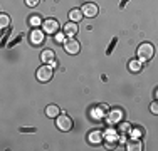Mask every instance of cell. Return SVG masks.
Here are the masks:
<instances>
[{
    "label": "cell",
    "instance_id": "6da1fadb",
    "mask_svg": "<svg viewBox=\"0 0 158 151\" xmlns=\"http://www.w3.org/2000/svg\"><path fill=\"white\" fill-rule=\"evenodd\" d=\"M136 54H138V57H140L141 62L143 60L148 62V60L153 59V55H155V47H153V44H150V42H143L140 47H138Z\"/></svg>",
    "mask_w": 158,
    "mask_h": 151
},
{
    "label": "cell",
    "instance_id": "7a4b0ae2",
    "mask_svg": "<svg viewBox=\"0 0 158 151\" xmlns=\"http://www.w3.org/2000/svg\"><path fill=\"white\" fill-rule=\"evenodd\" d=\"M37 81L40 82H49L52 79V76H54V67L51 66V64H44L42 67H39L37 69Z\"/></svg>",
    "mask_w": 158,
    "mask_h": 151
},
{
    "label": "cell",
    "instance_id": "3957f363",
    "mask_svg": "<svg viewBox=\"0 0 158 151\" xmlns=\"http://www.w3.org/2000/svg\"><path fill=\"white\" fill-rule=\"evenodd\" d=\"M56 124H57V128L61 131H71L73 126H74L73 119H71L67 114H59L57 118H56Z\"/></svg>",
    "mask_w": 158,
    "mask_h": 151
},
{
    "label": "cell",
    "instance_id": "277c9868",
    "mask_svg": "<svg viewBox=\"0 0 158 151\" xmlns=\"http://www.w3.org/2000/svg\"><path fill=\"white\" fill-rule=\"evenodd\" d=\"M42 27H44V32L46 34L56 35V34L59 32V22L56 20V18H47V20H44Z\"/></svg>",
    "mask_w": 158,
    "mask_h": 151
},
{
    "label": "cell",
    "instance_id": "5b68a950",
    "mask_svg": "<svg viewBox=\"0 0 158 151\" xmlns=\"http://www.w3.org/2000/svg\"><path fill=\"white\" fill-rule=\"evenodd\" d=\"M64 51H66L67 54H71V55H76V54H79V51H81V45H79V42L76 39L71 37L69 40L64 42Z\"/></svg>",
    "mask_w": 158,
    "mask_h": 151
},
{
    "label": "cell",
    "instance_id": "8992f818",
    "mask_svg": "<svg viewBox=\"0 0 158 151\" xmlns=\"http://www.w3.org/2000/svg\"><path fill=\"white\" fill-rule=\"evenodd\" d=\"M29 39H31V44L32 45H42L44 44V30H39V29L31 30Z\"/></svg>",
    "mask_w": 158,
    "mask_h": 151
},
{
    "label": "cell",
    "instance_id": "52a82bcc",
    "mask_svg": "<svg viewBox=\"0 0 158 151\" xmlns=\"http://www.w3.org/2000/svg\"><path fill=\"white\" fill-rule=\"evenodd\" d=\"M104 138H106V136H104V133L99 129H94L88 134V141L91 143V145H101V143L104 141Z\"/></svg>",
    "mask_w": 158,
    "mask_h": 151
},
{
    "label": "cell",
    "instance_id": "ba28073f",
    "mask_svg": "<svg viewBox=\"0 0 158 151\" xmlns=\"http://www.w3.org/2000/svg\"><path fill=\"white\" fill-rule=\"evenodd\" d=\"M81 10H82V14H84V17H96L98 12H99L96 3H84Z\"/></svg>",
    "mask_w": 158,
    "mask_h": 151
},
{
    "label": "cell",
    "instance_id": "9c48e42d",
    "mask_svg": "<svg viewBox=\"0 0 158 151\" xmlns=\"http://www.w3.org/2000/svg\"><path fill=\"white\" fill-rule=\"evenodd\" d=\"M126 149L128 151H140V149H143L141 139L140 138H131L130 141L126 143Z\"/></svg>",
    "mask_w": 158,
    "mask_h": 151
},
{
    "label": "cell",
    "instance_id": "30bf717a",
    "mask_svg": "<svg viewBox=\"0 0 158 151\" xmlns=\"http://www.w3.org/2000/svg\"><path fill=\"white\" fill-rule=\"evenodd\" d=\"M121 119H123V111L121 109H113V111L110 112V116H108V123L110 124L119 123Z\"/></svg>",
    "mask_w": 158,
    "mask_h": 151
},
{
    "label": "cell",
    "instance_id": "8fae6325",
    "mask_svg": "<svg viewBox=\"0 0 158 151\" xmlns=\"http://www.w3.org/2000/svg\"><path fill=\"white\" fill-rule=\"evenodd\" d=\"M62 32L66 34L67 37H74L77 34V22H69V24H66Z\"/></svg>",
    "mask_w": 158,
    "mask_h": 151
},
{
    "label": "cell",
    "instance_id": "7c38bea8",
    "mask_svg": "<svg viewBox=\"0 0 158 151\" xmlns=\"http://www.w3.org/2000/svg\"><path fill=\"white\" fill-rule=\"evenodd\" d=\"M40 59H42V62H46V64H51L52 60H56V54H54V51H51V49H46V51L40 54Z\"/></svg>",
    "mask_w": 158,
    "mask_h": 151
},
{
    "label": "cell",
    "instance_id": "4fadbf2b",
    "mask_svg": "<svg viewBox=\"0 0 158 151\" xmlns=\"http://www.w3.org/2000/svg\"><path fill=\"white\" fill-rule=\"evenodd\" d=\"M46 114L49 116V118H57V116L61 114V109H59V106H56V104H49L46 108Z\"/></svg>",
    "mask_w": 158,
    "mask_h": 151
},
{
    "label": "cell",
    "instance_id": "5bb4252c",
    "mask_svg": "<svg viewBox=\"0 0 158 151\" xmlns=\"http://www.w3.org/2000/svg\"><path fill=\"white\" fill-rule=\"evenodd\" d=\"M82 17H84V14H82V10H81V9H74V10H71V12H69L71 22H79Z\"/></svg>",
    "mask_w": 158,
    "mask_h": 151
},
{
    "label": "cell",
    "instance_id": "9a60e30c",
    "mask_svg": "<svg viewBox=\"0 0 158 151\" xmlns=\"http://www.w3.org/2000/svg\"><path fill=\"white\" fill-rule=\"evenodd\" d=\"M29 24H31L32 27H39V25H42L44 22H42V18H40V15L34 14V15H31V18H29Z\"/></svg>",
    "mask_w": 158,
    "mask_h": 151
},
{
    "label": "cell",
    "instance_id": "2e32d148",
    "mask_svg": "<svg viewBox=\"0 0 158 151\" xmlns=\"http://www.w3.org/2000/svg\"><path fill=\"white\" fill-rule=\"evenodd\" d=\"M128 69H130L131 72H140V71H141V62H140V60H130Z\"/></svg>",
    "mask_w": 158,
    "mask_h": 151
},
{
    "label": "cell",
    "instance_id": "e0dca14e",
    "mask_svg": "<svg viewBox=\"0 0 158 151\" xmlns=\"http://www.w3.org/2000/svg\"><path fill=\"white\" fill-rule=\"evenodd\" d=\"M9 24H10L9 15H7V14H2V15H0V27H2V29H5Z\"/></svg>",
    "mask_w": 158,
    "mask_h": 151
},
{
    "label": "cell",
    "instance_id": "ac0fdd59",
    "mask_svg": "<svg viewBox=\"0 0 158 151\" xmlns=\"http://www.w3.org/2000/svg\"><path fill=\"white\" fill-rule=\"evenodd\" d=\"M64 37H66V34H64V32H57V34H56V42H57V44H64Z\"/></svg>",
    "mask_w": 158,
    "mask_h": 151
},
{
    "label": "cell",
    "instance_id": "d6986e66",
    "mask_svg": "<svg viewBox=\"0 0 158 151\" xmlns=\"http://www.w3.org/2000/svg\"><path fill=\"white\" fill-rule=\"evenodd\" d=\"M150 111H152L153 114H158V101H155V103L150 104Z\"/></svg>",
    "mask_w": 158,
    "mask_h": 151
},
{
    "label": "cell",
    "instance_id": "ffe728a7",
    "mask_svg": "<svg viewBox=\"0 0 158 151\" xmlns=\"http://www.w3.org/2000/svg\"><path fill=\"white\" fill-rule=\"evenodd\" d=\"M141 133H143L141 128H136V129H133V134H131V138H140Z\"/></svg>",
    "mask_w": 158,
    "mask_h": 151
},
{
    "label": "cell",
    "instance_id": "44dd1931",
    "mask_svg": "<svg viewBox=\"0 0 158 151\" xmlns=\"http://www.w3.org/2000/svg\"><path fill=\"white\" fill-rule=\"evenodd\" d=\"M40 0H25V3H27L29 7H37V3H39Z\"/></svg>",
    "mask_w": 158,
    "mask_h": 151
},
{
    "label": "cell",
    "instance_id": "7402d4cb",
    "mask_svg": "<svg viewBox=\"0 0 158 151\" xmlns=\"http://www.w3.org/2000/svg\"><path fill=\"white\" fill-rule=\"evenodd\" d=\"M156 96H158V89H156Z\"/></svg>",
    "mask_w": 158,
    "mask_h": 151
}]
</instances>
